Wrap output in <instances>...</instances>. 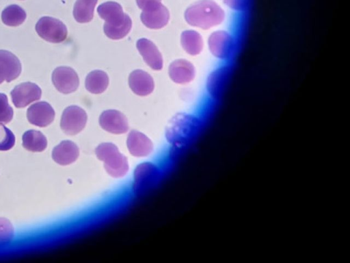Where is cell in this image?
Segmentation results:
<instances>
[{
    "label": "cell",
    "instance_id": "obj_6",
    "mask_svg": "<svg viewBox=\"0 0 350 263\" xmlns=\"http://www.w3.org/2000/svg\"><path fill=\"white\" fill-rule=\"evenodd\" d=\"M36 30L42 39L52 43L64 41L68 34L66 25L60 20L51 16L40 18L36 25Z\"/></svg>",
    "mask_w": 350,
    "mask_h": 263
},
{
    "label": "cell",
    "instance_id": "obj_14",
    "mask_svg": "<svg viewBox=\"0 0 350 263\" xmlns=\"http://www.w3.org/2000/svg\"><path fill=\"white\" fill-rule=\"evenodd\" d=\"M136 47L144 62L153 70L159 71L163 68V58L156 45L147 38L137 40Z\"/></svg>",
    "mask_w": 350,
    "mask_h": 263
},
{
    "label": "cell",
    "instance_id": "obj_4",
    "mask_svg": "<svg viewBox=\"0 0 350 263\" xmlns=\"http://www.w3.org/2000/svg\"><path fill=\"white\" fill-rule=\"evenodd\" d=\"M97 158L104 162L106 171L113 177L124 176L129 170L126 158L110 142L100 144L95 150Z\"/></svg>",
    "mask_w": 350,
    "mask_h": 263
},
{
    "label": "cell",
    "instance_id": "obj_21",
    "mask_svg": "<svg viewBox=\"0 0 350 263\" xmlns=\"http://www.w3.org/2000/svg\"><path fill=\"white\" fill-rule=\"evenodd\" d=\"M180 42L183 49L191 55L199 54L203 48L202 37L194 30L184 31L180 36Z\"/></svg>",
    "mask_w": 350,
    "mask_h": 263
},
{
    "label": "cell",
    "instance_id": "obj_11",
    "mask_svg": "<svg viewBox=\"0 0 350 263\" xmlns=\"http://www.w3.org/2000/svg\"><path fill=\"white\" fill-rule=\"evenodd\" d=\"M55 115L53 108L46 101L35 103L27 111L28 121L40 127H44L50 125L53 121Z\"/></svg>",
    "mask_w": 350,
    "mask_h": 263
},
{
    "label": "cell",
    "instance_id": "obj_1",
    "mask_svg": "<svg viewBox=\"0 0 350 263\" xmlns=\"http://www.w3.org/2000/svg\"><path fill=\"white\" fill-rule=\"evenodd\" d=\"M97 12L105 21L103 30L108 38L120 40L130 32L132 21L117 2L107 1L100 4L97 8Z\"/></svg>",
    "mask_w": 350,
    "mask_h": 263
},
{
    "label": "cell",
    "instance_id": "obj_13",
    "mask_svg": "<svg viewBox=\"0 0 350 263\" xmlns=\"http://www.w3.org/2000/svg\"><path fill=\"white\" fill-rule=\"evenodd\" d=\"M21 72L18 58L10 51L0 49V84L4 81L10 82L16 79Z\"/></svg>",
    "mask_w": 350,
    "mask_h": 263
},
{
    "label": "cell",
    "instance_id": "obj_20",
    "mask_svg": "<svg viewBox=\"0 0 350 263\" xmlns=\"http://www.w3.org/2000/svg\"><path fill=\"white\" fill-rule=\"evenodd\" d=\"M23 147L31 152H42L47 147V140L40 131L30 129L26 131L22 137Z\"/></svg>",
    "mask_w": 350,
    "mask_h": 263
},
{
    "label": "cell",
    "instance_id": "obj_24",
    "mask_svg": "<svg viewBox=\"0 0 350 263\" xmlns=\"http://www.w3.org/2000/svg\"><path fill=\"white\" fill-rule=\"evenodd\" d=\"M26 16L25 11L16 4L8 5L1 13L3 23L11 27H16L21 25L25 21Z\"/></svg>",
    "mask_w": 350,
    "mask_h": 263
},
{
    "label": "cell",
    "instance_id": "obj_29",
    "mask_svg": "<svg viewBox=\"0 0 350 263\" xmlns=\"http://www.w3.org/2000/svg\"><path fill=\"white\" fill-rule=\"evenodd\" d=\"M249 0H224V2L230 8L240 11L244 10Z\"/></svg>",
    "mask_w": 350,
    "mask_h": 263
},
{
    "label": "cell",
    "instance_id": "obj_28",
    "mask_svg": "<svg viewBox=\"0 0 350 263\" xmlns=\"http://www.w3.org/2000/svg\"><path fill=\"white\" fill-rule=\"evenodd\" d=\"M13 109L8 103V97L0 93V123L7 124L13 118Z\"/></svg>",
    "mask_w": 350,
    "mask_h": 263
},
{
    "label": "cell",
    "instance_id": "obj_22",
    "mask_svg": "<svg viewBox=\"0 0 350 263\" xmlns=\"http://www.w3.org/2000/svg\"><path fill=\"white\" fill-rule=\"evenodd\" d=\"M85 85L86 89L91 93H102L109 85L108 75L100 70L93 71L87 75Z\"/></svg>",
    "mask_w": 350,
    "mask_h": 263
},
{
    "label": "cell",
    "instance_id": "obj_16",
    "mask_svg": "<svg viewBox=\"0 0 350 263\" xmlns=\"http://www.w3.org/2000/svg\"><path fill=\"white\" fill-rule=\"evenodd\" d=\"M129 84L132 91L139 96L150 95L154 88L152 77L148 73L140 69L131 73L129 77Z\"/></svg>",
    "mask_w": 350,
    "mask_h": 263
},
{
    "label": "cell",
    "instance_id": "obj_18",
    "mask_svg": "<svg viewBox=\"0 0 350 263\" xmlns=\"http://www.w3.org/2000/svg\"><path fill=\"white\" fill-rule=\"evenodd\" d=\"M79 154V148L70 140H63L52 151V158L57 164L65 166L74 162Z\"/></svg>",
    "mask_w": 350,
    "mask_h": 263
},
{
    "label": "cell",
    "instance_id": "obj_25",
    "mask_svg": "<svg viewBox=\"0 0 350 263\" xmlns=\"http://www.w3.org/2000/svg\"><path fill=\"white\" fill-rule=\"evenodd\" d=\"M221 69H218L212 73L207 79V90L210 95L213 97H217L221 92V87L224 84L223 75L224 72Z\"/></svg>",
    "mask_w": 350,
    "mask_h": 263
},
{
    "label": "cell",
    "instance_id": "obj_26",
    "mask_svg": "<svg viewBox=\"0 0 350 263\" xmlns=\"http://www.w3.org/2000/svg\"><path fill=\"white\" fill-rule=\"evenodd\" d=\"M14 229L11 222L0 217V246L9 243L14 238Z\"/></svg>",
    "mask_w": 350,
    "mask_h": 263
},
{
    "label": "cell",
    "instance_id": "obj_2",
    "mask_svg": "<svg viewBox=\"0 0 350 263\" xmlns=\"http://www.w3.org/2000/svg\"><path fill=\"white\" fill-rule=\"evenodd\" d=\"M225 18L222 8L212 0H200L185 12V18L191 26L208 29L219 25Z\"/></svg>",
    "mask_w": 350,
    "mask_h": 263
},
{
    "label": "cell",
    "instance_id": "obj_12",
    "mask_svg": "<svg viewBox=\"0 0 350 263\" xmlns=\"http://www.w3.org/2000/svg\"><path fill=\"white\" fill-rule=\"evenodd\" d=\"M99 124L105 131L115 134L125 133L129 129L126 116L116 110L104 111L99 117Z\"/></svg>",
    "mask_w": 350,
    "mask_h": 263
},
{
    "label": "cell",
    "instance_id": "obj_5",
    "mask_svg": "<svg viewBox=\"0 0 350 263\" xmlns=\"http://www.w3.org/2000/svg\"><path fill=\"white\" fill-rule=\"evenodd\" d=\"M136 2L142 10L140 18L145 26L157 29L167 24L170 13L161 3V0H136Z\"/></svg>",
    "mask_w": 350,
    "mask_h": 263
},
{
    "label": "cell",
    "instance_id": "obj_9",
    "mask_svg": "<svg viewBox=\"0 0 350 263\" xmlns=\"http://www.w3.org/2000/svg\"><path fill=\"white\" fill-rule=\"evenodd\" d=\"M12 101L16 108H22L41 98L42 90L36 84L24 82L15 86L10 92Z\"/></svg>",
    "mask_w": 350,
    "mask_h": 263
},
{
    "label": "cell",
    "instance_id": "obj_7",
    "mask_svg": "<svg viewBox=\"0 0 350 263\" xmlns=\"http://www.w3.org/2000/svg\"><path fill=\"white\" fill-rule=\"evenodd\" d=\"M88 116L84 110L77 105L67 107L63 112L60 127L68 135H75L85 127Z\"/></svg>",
    "mask_w": 350,
    "mask_h": 263
},
{
    "label": "cell",
    "instance_id": "obj_23",
    "mask_svg": "<svg viewBox=\"0 0 350 263\" xmlns=\"http://www.w3.org/2000/svg\"><path fill=\"white\" fill-rule=\"evenodd\" d=\"M98 0H77L73 8L75 19L80 23L90 22L94 16Z\"/></svg>",
    "mask_w": 350,
    "mask_h": 263
},
{
    "label": "cell",
    "instance_id": "obj_27",
    "mask_svg": "<svg viewBox=\"0 0 350 263\" xmlns=\"http://www.w3.org/2000/svg\"><path fill=\"white\" fill-rule=\"evenodd\" d=\"M15 144V136L12 132L0 123V151H8Z\"/></svg>",
    "mask_w": 350,
    "mask_h": 263
},
{
    "label": "cell",
    "instance_id": "obj_3",
    "mask_svg": "<svg viewBox=\"0 0 350 263\" xmlns=\"http://www.w3.org/2000/svg\"><path fill=\"white\" fill-rule=\"evenodd\" d=\"M200 126V120L196 116L186 113H178L168 123L165 136L170 143L175 146H182L196 135Z\"/></svg>",
    "mask_w": 350,
    "mask_h": 263
},
{
    "label": "cell",
    "instance_id": "obj_8",
    "mask_svg": "<svg viewBox=\"0 0 350 263\" xmlns=\"http://www.w3.org/2000/svg\"><path fill=\"white\" fill-rule=\"evenodd\" d=\"M52 82L59 92L69 94L78 88L79 79L77 73L72 68L59 66L52 73Z\"/></svg>",
    "mask_w": 350,
    "mask_h": 263
},
{
    "label": "cell",
    "instance_id": "obj_17",
    "mask_svg": "<svg viewBox=\"0 0 350 263\" xmlns=\"http://www.w3.org/2000/svg\"><path fill=\"white\" fill-rule=\"evenodd\" d=\"M126 144L129 152L136 157L146 156L153 149L152 141L145 134L136 130L129 133Z\"/></svg>",
    "mask_w": 350,
    "mask_h": 263
},
{
    "label": "cell",
    "instance_id": "obj_19",
    "mask_svg": "<svg viewBox=\"0 0 350 263\" xmlns=\"http://www.w3.org/2000/svg\"><path fill=\"white\" fill-rule=\"evenodd\" d=\"M158 175L157 168L152 163H142L137 166L134 173L133 185L136 191H140L150 184Z\"/></svg>",
    "mask_w": 350,
    "mask_h": 263
},
{
    "label": "cell",
    "instance_id": "obj_15",
    "mask_svg": "<svg viewBox=\"0 0 350 263\" xmlns=\"http://www.w3.org/2000/svg\"><path fill=\"white\" fill-rule=\"evenodd\" d=\"M195 74L193 65L185 59L174 60L169 66L170 77L176 84H185L191 82Z\"/></svg>",
    "mask_w": 350,
    "mask_h": 263
},
{
    "label": "cell",
    "instance_id": "obj_10",
    "mask_svg": "<svg viewBox=\"0 0 350 263\" xmlns=\"http://www.w3.org/2000/svg\"><path fill=\"white\" fill-rule=\"evenodd\" d=\"M208 44L210 51L215 57L224 60L232 53L234 40L228 32L219 30L210 35Z\"/></svg>",
    "mask_w": 350,
    "mask_h": 263
}]
</instances>
